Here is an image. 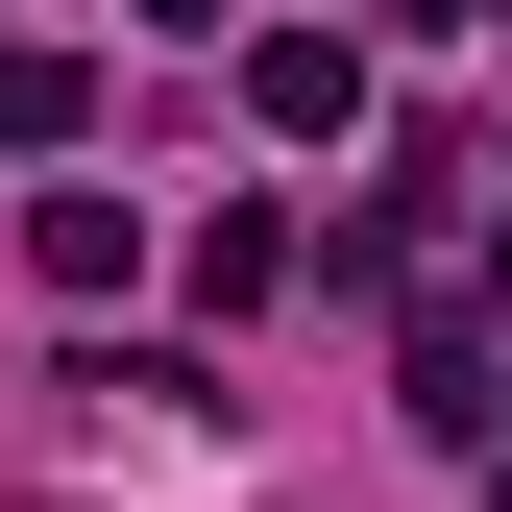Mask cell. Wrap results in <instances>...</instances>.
I'll return each mask as SVG.
<instances>
[{"label": "cell", "mask_w": 512, "mask_h": 512, "mask_svg": "<svg viewBox=\"0 0 512 512\" xmlns=\"http://www.w3.org/2000/svg\"><path fill=\"white\" fill-rule=\"evenodd\" d=\"M244 98H269L293 147H342V122H366V49H342V25H293V49H244Z\"/></svg>", "instance_id": "obj_1"}, {"label": "cell", "mask_w": 512, "mask_h": 512, "mask_svg": "<svg viewBox=\"0 0 512 512\" xmlns=\"http://www.w3.org/2000/svg\"><path fill=\"white\" fill-rule=\"evenodd\" d=\"M147 25H220V0H147Z\"/></svg>", "instance_id": "obj_4"}, {"label": "cell", "mask_w": 512, "mask_h": 512, "mask_svg": "<svg viewBox=\"0 0 512 512\" xmlns=\"http://www.w3.org/2000/svg\"><path fill=\"white\" fill-rule=\"evenodd\" d=\"M25 269H49V293H122V269H147V196H49Z\"/></svg>", "instance_id": "obj_2"}, {"label": "cell", "mask_w": 512, "mask_h": 512, "mask_svg": "<svg viewBox=\"0 0 512 512\" xmlns=\"http://www.w3.org/2000/svg\"><path fill=\"white\" fill-rule=\"evenodd\" d=\"M0 147H74V49H0Z\"/></svg>", "instance_id": "obj_3"}]
</instances>
